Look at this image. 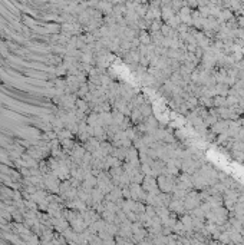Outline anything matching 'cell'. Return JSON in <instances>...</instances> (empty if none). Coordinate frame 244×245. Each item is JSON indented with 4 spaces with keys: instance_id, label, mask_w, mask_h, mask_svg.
Listing matches in <instances>:
<instances>
[{
    "instance_id": "6da1fadb",
    "label": "cell",
    "mask_w": 244,
    "mask_h": 245,
    "mask_svg": "<svg viewBox=\"0 0 244 245\" xmlns=\"http://www.w3.org/2000/svg\"><path fill=\"white\" fill-rule=\"evenodd\" d=\"M214 103L215 105H218V106H223V105H227V101H226V98H215L214 99Z\"/></svg>"
},
{
    "instance_id": "7a4b0ae2",
    "label": "cell",
    "mask_w": 244,
    "mask_h": 245,
    "mask_svg": "<svg viewBox=\"0 0 244 245\" xmlns=\"http://www.w3.org/2000/svg\"><path fill=\"white\" fill-rule=\"evenodd\" d=\"M240 22H241V24H243V27H244V17L240 19Z\"/></svg>"
}]
</instances>
